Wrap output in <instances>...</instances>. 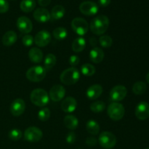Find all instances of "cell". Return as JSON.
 I'll list each match as a JSON object with an SVG mask.
<instances>
[{"label":"cell","instance_id":"1","mask_svg":"<svg viewBox=\"0 0 149 149\" xmlns=\"http://www.w3.org/2000/svg\"><path fill=\"white\" fill-rule=\"evenodd\" d=\"M109 26V19L107 16L98 15L91 20L90 29L91 31L95 35H102L106 33Z\"/></svg>","mask_w":149,"mask_h":149},{"label":"cell","instance_id":"2","mask_svg":"<svg viewBox=\"0 0 149 149\" xmlns=\"http://www.w3.org/2000/svg\"><path fill=\"white\" fill-rule=\"evenodd\" d=\"M80 79V72L75 67H71L64 70L61 74L60 79L65 85H73Z\"/></svg>","mask_w":149,"mask_h":149},{"label":"cell","instance_id":"3","mask_svg":"<svg viewBox=\"0 0 149 149\" xmlns=\"http://www.w3.org/2000/svg\"><path fill=\"white\" fill-rule=\"evenodd\" d=\"M31 101L35 106L39 107H44L48 104L49 97L47 92L43 89H35L31 92L30 95Z\"/></svg>","mask_w":149,"mask_h":149},{"label":"cell","instance_id":"4","mask_svg":"<svg viewBox=\"0 0 149 149\" xmlns=\"http://www.w3.org/2000/svg\"><path fill=\"white\" fill-rule=\"evenodd\" d=\"M26 77L32 82H39L46 77V69L41 65H36L26 71Z\"/></svg>","mask_w":149,"mask_h":149},{"label":"cell","instance_id":"5","mask_svg":"<svg viewBox=\"0 0 149 149\" xmlns=\"http://www.w3.org/2000/svg\"><path fill=\"white\" fill-rule=\"evenodd\" d=\"M107 113L112 120L119 121L125 116V109L122 104L117 102H113L108 107Z\"/></svg>","mask_w":149,"mask_h":149},{"label":"cell","instance_id":"6","mask_svg":"<svg viewBox=\"0 0 149 149\" xmlns=\"http://www.w3.org/2000/svg\"><path fill=\"white\" fill-rule=\"evenodd\" d=\"M98 143L103 148L111 149L116 146V138L112 132L105 131L99 135Z\"/></svg>","mask_w":149,"mask_h":149},{"label":"cell","instance_id":"7","mask_svg":"<svg viewBox=\"0 0 149 149\" xmlns=\"http://www.w3.org/2000/svg\"><path fill=\"white\" fill-rule=\"evenodd\" d=\"M71 28L77 34L81 36L87 33L89 25L87 20L82 17H75L71 21Z\"/></svg>","mask_w":149,"mask_h":149},{"label":"cell","instance_id":"8","mask_svg":"<svg viewBox=\"0 0 149 149\" xmlns=\"http://www.w3.org/2000/svg\"><path fill=\"white\" fill-rule=\"evenodd\" d=\"M43 136L42 131L36 127H30L24 132V138L31 143L39 142Z\"/></svg>","mask_w":149,"mask_h":149},{"label":"cell","instance_id":"9","mask_svg":"<svg viewBox=\"0 0 149 149\" xmlns=\"http://www.w3.org/2000/svg\"><path fill=\"white\" fill-rule=\"evenodd\" d=\"M127 94V90L124 85H116L110 91L111 100L114 102H119L124 100Z\"/></svg>","mask_w":149,"mask_h":149},{"label":"cell","instance_id":"10","mask_svg":"<svg viewBox=\"0 0 149 149\" xmlns=\"http://www.w3.org/2000/svg\"><path fill=\"white\" fill-rule=\"evenodd\" d=\"M98 5L95 1H84L79 5V10L85 15H94L98 12Z\"/></svg>","mask_w":149,"mask_h":149},{"label":"cell","instance_id":"11","mask_svg":"<svg viewBox=\"0 0 149 149\" xmlns=\"http://www.w3.org/2000/svg\"><path fill=\"white\" fill-rule=\"evenodd\" d=\"M51 34L49 31L45 30L40 31L34 37V42L39 47H45L47 46L51 42Z\"/></svg>","mask_w":149,"mask_h":149},{"label":"cell","instance_id":"12","mask_svg":"<svg viewBox=\"0 0 149 149\" xmlns=\"http://www.w3.org/2000/svg\"><path fill=\"white\" fill-rule=\"evenodd\" d=\"M17 27L22 33H29L33 29L32 22L29 17L26 16H20L17 18Z\"/></svg>","mask_w":149,"mask_h":149},{"label":"cell","instance_id":"13","mask_svg":"<svg viewBox=\"0 0 149 149\" xmlns=\"http://www.w3.org/2000/svg\"><path fill=\"white\" fill-rule=\"evenodd\" d=\"M26 109V103L21 98H17L12 102L10 110L14 116H19L23 113Z\"/></svg>","mask_w":149,"mask_h":149},{"label":"cell","instance_id":"14","mask_svg":"<svg viewBox=\"0 0 149 149\" xmlns=\"http://www.w3.org/2000/svg\"><path fill=\"white\" fill-rule=\"evenodd\" d=\"M65 95V90L62 85H54L49 90V97L52 101L59 102L64 97Z\"/></svg>","mask_w":149,"mask_h":149},{"label":"cell","instance_id":"15","mask_svg":"<svg viewBox=\"0 0 149 149\" xmlns=\"http://www.w3.org/2000/svg\"><path fill=\"white\" fill-rule=\"evenodd\" d=\"M135 116L140 120H146L149 117V104L147 102H140L135 108Z\"/></svg>","mask_w":149,"mask_h":149},{"label":"cell","instance_id":"16","mask_svg":"<svg viewBox=\"0 0 149 149\" xmlns=\"http://www.w3.org/2000/svg\"><path fill=\"white\" fill-rule=\"evenodd\" d=\"M33 17L36 21L39 23H46L49 21L51 18V15L49 12L45 8H37L34 12L33 15Z\"/></svg>","mask_w":149,"mask_h":149},{"label":"cell","instance_id":"17","mask_svg":"<svg viewBox=\"0 0 149 149\" xmlns=\"http://www.w3.org/2000/svg\"><path fill=\"white\" fill-rule=\"evenodd\" d=\"M77 107V102L73 97H67L61 103V109L65 113H72Z\"/></svg>","mask_w":149,"mask_h":149},{"label":"cell","instance_id":"18","mask_svg":"<svg viewBox=\"0 0 149 149\" xmlns=\"http://www.w3.org/2000/svg\"><path fill=\"white\" fill-rule=\"evenodd\" d=\"M103 93V87L100 84H93L87 89L86 95L90 100H95L101 95Z\"/></svg>","mask_w":149,"mask_h":149},{"label":"cell","instance_id":"19","mask_svg":"<svg viewBox=\"0 0 149 149\" xmlns=\"http://www.w3.org/2000/svg\"><path fill=\"white\" fill-rule=\"evenodd\" d=\"M104 58V52L99 47H94L90 50V59L94 63H100Z\"/></svg>","mask_w":149,"mask_h":149},{"label":"cell","instance_id":"20","mask_svg":"<svg viewBox=\"0 0 149 149\" xmlns=\"http://www.w3.org/2000/svg\"><path fill=\"white\" fill-rule=\"evenodd\" d=\"M17 39V33L13 31H9L6 32L4 36H2L1 42L4 46L10 47L15 43Z\"/></svg>","mask_w":149,"mask_h":149},{"label":"cell","instance_id":"21","mask_svg":"<svg viewBox=\"0 0 149 149\" xmlns=\"http://www.w3.org/2000/svg\"><path fill=\"white\" fill-rule=\"evenodd\" d=\"M29 57L30 61L34 63H39L42 62L43 59V52L37 47H33L29 50Z\"/></svg>","mask_w":149,"mask_h":149},{"label":"cell","instance_id":"22","mask_svg":"<svg viewBox=\"0 0 149 149\" xmlns=\"http://www.w3.org/2000/svg\"><path fill=\"white\" fill-rule=\"evenodd\" d=\"M63 123L65 127L71 130H74L77 128L79 125V121L74 115H67L63 119Z\"/></svg>","mask_w":149,"mask_h":149},{"label":"cell","instance_id":"23","mask_svg":"<svg viewBox=\"0 0 149 149\" xmlns=\"http://www.w3.org/2000/svg\"><path fill=\"white\" fill-rule=\"evenodd\" d=\"M86 47V41L84 38L83 37H78L74 40L72 43V49L74 52H81Z\"/></svg>","mask_w":149,"mask_h":149},{"label":"cell","instance_id":"24","mask_svg":"<svg viewBox=\"0 0 149 149\" xmlns=\"http://www.w3.org/2000/svg\"><path fill=\"white\" fill-rule=\"evenodd\" d=\"M86 130L91 135H97L100 132V126L96 121L90 119L86 123Z\"/></svg>","mask_w":149,"mask_h":149},{"label":"cell","instance_id":"25","mask_svg":"<svg viewBox=\"0 0 149 149\" xmlns=\"http://www.w3.org/2000/svg\"><path fill=\"white\" fill-rule=\"evenodd\" d=\"M35 7H36L35 0H22L20 4V9L24 13H30L33 11Z\"/></svg>","mask_w":149,"mask_h":149},{"label":"cell","instance_id":"26","mask_svg":"<svg viewBox=\"0 0 149 149\" xmlns=\"http://www.w3.org/2000/svg\"><path fill=\"white\" fill-rule=\"evenodd\" d=\"M65 8L62 5H55L51 11V17L55 20L61 19L65 15Z\"/></svg>","mask_w":149,"mask_h":149},{"label":"cell","instance_id":"27","mask_svg":"<svg viewBox=\"0 0 149 149\" xmlns=\"http://www.w3.org/2000/svg\"><path fill=\"white\" fill-rule=\"evenodd\" d=\"M56 62L57 58L54 54L49 53L47 55V56L45 58V61H44V65H45V68L46 69V71L52 69L55 65Z\"/></svg>","mask_w":149,"mask_h":149},{"label":"cell","instance_id":"28","mask_svg":"<svg viewBox=\"0 0 149 149\" xmlns=\"http://www.w3.org/2000/svg\"><path fill=\"white\" fill-rule=\"evenodd\" d=\"M147 90V86L146 84L143 81H137L135 84H133V87H132V92L135 93V95H143V93H146Z\"/></svg>","mask_w":149,"mask_h":149},{"label":"cell","instance_id":"29","mask_svg":"<svg viewBox=\"0 0 149 149\" xmlns=\"http://www.w3.org/2000/svg\"><path fill=\"white\" fill-rule=\"evenodd\" d=\"M52 34H53V36L55 39L58 41H62L67 37L68 32L65 28L58 27L54 29Z\"/></svg>","mask_w":149,"mask_h":149},{"label":"cell","instance_id":"30","mask_svg":"<svg viewBox=\"0 0 149 149\" xmlns=\"http://www.w3.org/2000/svg\"><path fill=\"white\" fill-rule=\"evenodd\" d=\"M81 72L85 77H92L95 73V68L93 65L90 63H86L81 65Z\"/></svg>","mask_w":149,"mask_h":149},{"label":"cell","instance_id":"31","mask_svg":"<svg viewBox=\"0 0 149 149\" xmlns=\"http://www.w3.org/2000/svg\"><path fill=\"white\" fill-rule=\"evenodd\" d=\"M106 109V104L104 102L97 100V101L94 102L90 106V110L94 113H100V112L103 111Z\"/></svg>","mask_w":149,"mask_h":149},{"label":"cell","instance_id":"32","mask_svg":"<svg viewBox=\"0 0 149 149\" xmlns=\"http://www.w3.org/2000/svg\"><path fill=\"white\" fill-rule=\"evenodd\" d=\"M99 43H100V45L103 47L109 48L111 47L112 44H113V39H112V38L110 36L103 35L99 39Z\"/></svg>","mask_w":149,"mask_h":149},{"label":"cell","instance_id":"33","mask_svg":"<svg viewBox=\"0 0 149 149\" xmlns=\"http://www.w3.org/2000/svg\"><path fill=\"white\" fill-rule=\"evenodd\" d=\"M51 112L48 108H43L38 112V118L42 122H46L50 117Z\"/></svg>","mask_w":149,"mask_h":149},{"label":"cell","instance_id":"34","mask_svg":"<svg viewBox=\"0 0 149 149\" xmlns=\"http://www.w3.org/2000/svg\"><path fill=\"white\" fill-rule=\"evenodd\" d=\"M22 133L21 130H20L19 129H13L12 130H10L9 132L8 137L10 140L13 141H17L22 138Z\"/></svg>","mask_w":149,"mask_h":149},{"label":"cell","instance_id":"35","mask_svg":"<svg viewBox=\"0 0 149 149\" xmlns=\"http://www.w3.org/2000/svg\"><path fill=\"white\" fill-rule=\"evenodd\" d=\"M33 42H34V39L30 34L25 35L23 37V39H22V42H23V45L25 47H27L32 46V45L33 44Z\"/></svg>","mask_w":149,"mask_h":149},{"label":"cell","instance_id":"36","mask_svg":"<svg viewBox=\"0 0 149 149\" xmlns=\"http://www.w3.org/2000/svg\"><path fill=\"white\" fill-rule=\"evenodd\" d=\"M9 10V3L7 0H0V13H5Z\"/></svg>","mask_w":149,"mask_h":149},{"label":"cell","instance_id":"37","mask_svg":"<svg viewBox=\"0 0 149 149\" xmlns=\"http://www.w3.org/2000/svg\"><path fill=\"white\" fill-rule=\"evenodd\" d=\"M68 62H69V64L71 65V66L75 67L77 66V65H79V63L80 58H79V56H77V55H73L69 58V61H68Z\"/></svg>","mask_w":149,"mask_h":149},{"label":"cell","instance_id":"38","mask_svg":"<svg viewBox=\"0 0 149 149\" xmlns=\"http://www.w3.org/2000/svg\"><path fill=\"white\" fill-rule=\"evenodd\" d=\"M76 138H77L76 134L74 132H70L67 134L65 140L68 144H73L76 141Z\"/></svg>","mask_w":149,"mask_h":149},{"label":"cell","instance_id":"39","mask_svg":"<svg viewBox=\"0 0 149 149\" xmlns=\"http://www.w3.org/2000/svg\"><path fill=\"white\" fill-rule=\"evenodd\" d=\"M97 141L95 138L94 137H88L86 139V143L89 146H95L97 144Z\"/></svg>","mask_w":149,"mask_h":149},{"label":"cell","instance_id":"40","mask_svg":"<svg viewBox=\"0 0 149 149\" xmlns=\"http://www.w3.org/2000/svg\"><path fill=\"white\" fill-rule=\"evenodd\" d=\"M51 0H38V3H39V5L42 6V7H45V6H47L48 4H49Z\"/></svg>","mask_w":149,"mask_h":149},{"label":"cell","instance_id":"41","mask_svg":"<svg viewBox=\"0 0 149 149\" xmlns=\"http://www.w3.org/2000/svg\"><path fill=\"white\" fill-rule=\"evenodd\" d=\"M111 3V0H99V4L102 7H107Z\"/></svg>","mask_w":149,"mask_h":149},{"label":"cell","instance_id":"42","mask_svg":"<svg viewBox=\"0 0 149 149\" xmlns=\"http://www.w3.org/2000/svg\"><path fill=\"white\" fill-rule=\"evenodd\" d=\"M146 81H147V82L149 84V72L147 74V75H146Z\"/></svg>","mask_w":149,"mask_h":149},{"label":"cell","instance_id":"43","mask_svg":"<svg viewBox=\"0 0 149 149\" xmlns=\"http://www.w3.org/2000/svg\"><path fill=\"white\" fill-rule=\"evenodd\" d=\"M146 149H149V148H146Z\"/></svg>","mask_w":149,"mask_h":149}]
</instances>
